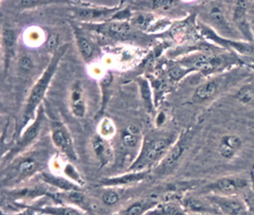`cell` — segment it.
<instances>
[{
	"instance_id": "4",
	"label": "cell",
	"mask_w": 254,
	"mask_h": 215,
	"mask_svg": "<svg viewBox=\"0 0 254 215\" xmlns=\"http://www.w3.org/2000/svg\"><path fill=\"white\" fill-rule=\"evenodd\" d=\"M203 25L212 29L217 35L225 39H242L232 21V12H228L223 2H206L201 7L200 13Z\"/></svg>"
},
{
	"instance_id": "3",
	"label": "cell",
	"mask_w": 254,
	"mask_h": 215,
	"mask_svg": "<svg viewBox=\"0 0 254 215\" xmlns=\"http://www.w3.org/2000/svg\"><path fill=\"white\" fill-rule=\"evenodd\" d=\"M48 160L45 149L25 151L2 168V185L10 186L21 183L41 170Z\"/></svg>"
},
{
	"instance_id": "13",
	"label": "cell",
	"mask_w": 254,
	"mask_h": 215,
	"mask_svg": "<svg viewBox=\"0 0 254 215\" xmlns=\"http://www.w3.org/2000/svg\"><path fill=\"white\" fill-rule=\"evenodd\" d=\"M249 2L238 1L232 7V21L241 38L249 43H254V35L248 17Z\"/></svg>"
},
{
	"instance_id": "23",
	"label": "cell",
	"mask_w": 254,
	"mask_h": 215,
	"mask_svg": "<svg viewBox=\"0 0 254 215\" xmlns=\"http://www.w3.org/2000/svg\"><path fill=\"white\" fill-rule=\"evenodd\" d=\"M70 110L76 117H83L85 114L86 106L80 82H75L72 85L70 93Z\"/></svg>"
},
{
	"instance_id": "38",
	"label": "cell",
	"mask_w": 254,
	"mask_h": 215,
	"mask_svg": "<svg viewBox=\"0 0 254 215\" xmlns=\"http://www.w3.org/2000/svg\"><path fill=\"white\" fill-rule=\"evenodd\" d=\"M18 215H32V210H26L25 212H23L21 214H18Z\"/></svg>"
},
{
	"instance_id": "30",
	"label": "cell",
	"mask_w": 254,
	"mask_h": 215,
	"mask_svg": "<svg viewBox=\"0 0 254 215\" xmlns=\"http://www.w3.org/2000/svg\"><path fill=\"white\" fill-rule=\"evenodd\" d=\"M235 99L243 104L254 102V84H246L235 93Z\"/></svg>"
},
{
	"instance_id": "29",
	"label": "cell",
	"mask_w": 254,
	"mask_h": 215,
	"mask_svg": "<svg viewBox=\"0 0 254 215\" xmlns=\"http://www.w3.org/2000/svg\"><path fill=\"white\" fill-rule=\"evenodd\" d=\"M115 133H116V127L114 122L110 118L104 117L99 121L98 127H97V134H99L101 137L105 139H109L113 137Z\"/></svg>"
},
{
	"instance_id": "8",
	"label": "cell",
	"mask_w": 254,
	"mask_h": 215,
	"mask_svg": "<svg viewBox=\"0 0 254 215\" xmlns=\"http://www.w3.org/2000/svg\"><path fill=\"white\" fill-rule=\"evenodd\" d=\"M122 3L113 7L104 6H94L89 3H76V6L71 8V13L73 17L82 22L91 23L93 21L105 20L109 21L111 18L121 9Z\"/></svg>"
},
{
	"instance_id": "31",
	"label": "cell",
	"mask_w": 254,
	"mask_h": 215,
	"mask_svg": "<svg viewBox=\"0 0 254 215\" xmlns=\"http://www.w3.org/2000/svg\"><path fill=\"white\" fill-rule=\"evenodd\" d=\"M191 73L192 71L186 68L185 66H183L182 64H175L173 65L169 71H168V74H169V77L174 80V81H179L181 80L182 78H184L187 74L189 73Z\"/></svg>"
},
{
	"instance_id": "24",
	"label": "cell",
	"mask_w": 254,
	"mask_h": 215,
	"mask_svg": "<svg viewBox=\"0 0 254 215\" xmlns=\"http://www.w3.org/2000/svg\"><path fill=\"white\" fill-rule=\"evenodd\" d=\"M141 132L138 127L134 125L126 126L121 131V142L127 148H134L142 143Z\"/></svg>"
},
{
	"instance_id": "26",
	"label": "cell",
	"mask_w": 254,
	"mask_h": 215,
	"mask_svg": "<svg viewBox=\"0 0 254 215\" xmlns=\"http://www.w3.org/2000/svg\"><path fill=\"white\" fill-rule=\"evenodd\" d=\"M138 85H139V90H140V95L144 104V107L147 110V112L151 113L154 110L155 107V102L153 101V94H152V89L151 86L145 78H139L138 79Z\"/></svg>"
},
{
	"instance_id": "28",
	"label": "cell",
	"mask_w": 254,
	"mask_h": 215,
	"mask_svg": "<svg viewBox=\"0 0 254 215\" xmlns=\"http://www.w3.org/2000/svg\"><path fill=\"white\" fill-rule=\"evenodd\" d=\"M36 210L46 215H86L71 206H45L39 209L36 208Z\"/></svg>"
},
{
	"instance_id": "32",
	"label": "cell",
	"mask_w": 254,
	"mask_h": 215,
	"mask_svg": "<svg viewBox=\"0 0 254 215\" xmlns=\"http://www.w3.org/2000/svg\"><path fill=\"white\" fill-rule=\"evenodd\" d=\"M18 69L21 74H29L34 69L33 59L29 55H23L18 60Z\"/></svg>"
},
{
	"instance_id": "33",
	"label": "cell",
	"mask_w": 254,
	"mask_h": 215,
	"mask_svg": "<svg viewBox=\"0 0 254 215\" xmlns=\"http://www.w3.org/2000/svg\"><path fill=\"white\" fill-rule=\"evenodd\" d=\"M64 172L66 176H68L70 178V180L72 182H74L75 184L82 185L83 184V179L81 178L80 174L76 171V169L74 168V166H72L70 163H67L64 168Z\"/></svg>"
},
{
	"instance_id": "36",
	"label": "cell",
	"mask_w": 254,
	"mask_h": 215,
	"mask_svg": "<svg viewBox=\"0 0 254 215\" xmlns=\"http://www.w3.org/2000/svg\"><path fill=\"white\" fill-rule=\"evenodd\" d=\"M119 198H120L119 194L116 191H114V190H106L101 195V199H102V201L106 205H113V204H115L119 200Z\"/></svg>"
},
{
	"instance_id": "25",
	"label": "cell",
	"mask_w": 254,
	"mask_h": 215,
	"mask_svg": "<svg viewBox=\"0 0 254 215\" xmlns=\"http://www.w3.org/2000/svg\"><path fill=\"white\" fill-rule=\"evenodd\" d=\"M41 175H42V178L45 180V182L61 189L62 191H68V190L79 188V186L77 184H75L71 180H67L64 177H59L54 174L46 173V172H42Z\"/></svg>"
},
{
	"instance_id": "15",
	"label": "cell",
	"mask_w": 254,
	"mask_h": 215,
	"mask_svg": "<svg viewBox=\"0 0 254 215\" xmlns=\"http://www.w3.org/2000/svg\"><path fill=\"white\" fill-rule=\"evenodd\" d=\"M182 204L190 215H220L214 205L204 195L202 197H187L182 201Z\"/></svg>"
},
{
	"instance_id": "17",
	"label": "cell",
	"mask_w": 254,
	"mask_h": 215,
	"mask_svg": "<svg viewBox=\"0 0 254 215\" xmlns=\"http://www.w3.org/2000/svg\"><path fill=\"white\" fill-rule=\"evenodd\" d=\"M242 145L243 141L239 135L233 133L224 134L217 143V151L222 158L232 159L241 150Z\"/></svg>"
},
{
	"instance_id": "20",
	"label": "cell",
	"mask_w": 254,
	"mask_h": 215,
	"mask_svg": "<svg viewBox=\"0 0 254 215\" xmlns=\"http://www.w3.org/2000/svg\"><path fill=\"white\" fill-rule=\"evenodd\" d=\"M160 200L156 197H145L139 199L114 215H146L150 210L159 204Z\"/></svg>"
},
{
	"instance_id": "9",
	"label": "cell",
	"mask_w": 254,
	"mask_h": 215,
	"mask_svg": "<svg viewBox=\"0 0 254 215\" xmlns=\"http://www.w3.org/2000/svg\"><path fill=\"white\" fill-rule=\"evenodd\" d=\"M51 139L54 145L67 158L76 160V152L73 145V140L66 125L60 121L54 120L50 125Z\"/></svg>"
},
{
	"instance_id": "21",
	"label": "cell",
	"mask_w": 254,
	"mask_h": 215,
	"mask_svg": "<svg viewBox=\"0 0 254 215\" xmlns=\"http://www.w3.org/2000/svg\"><path fill=\"white\" fill-rule=\"evenodd\" d=\"M91 147L100 166H104L106 163L109 162L112 155V150L107 142V139L101 137L99 134L96 133L92 137Z\"/></svg>"
},
{
	"instance_id": "18",
	"label": "cell",
	"mask_w": 254,
	"mask_h": 215,
	"mask_svg": "<svg viewBox=\"0 0 254 215\" xmlns=\"http://www.w3.org/2000/svg\"><path fill=\"white\" fill-rule=\"evenodd\" d=\"M149 171H128L125 174L112 176V177H105L98 181L99 185L102 186H123V185H130L134 183H138L141 180H144Z\"/></svg>"
},
{
	"instance_id": "12",
	"label": "cell",
	"mask_w": 254,
	"mask_h": 215,
	"mask_svg": "<svg viewBox=\"0 0 254 215\" xmlns=\"http://www.w3.org/2000/svg\"><path fill=\"white\" fill-rule=\"evenodd\" d=\"M217 209L220 215H247V205L244 199L236 196L217 194L204 195Z\"/></svg>"
},
{
	"instance_id": "34",
	"label": "cell",
	"mask_w": 254,
	"mask_h": 215,
	"mask_svg": "<svg viewBox=\"0 0 254 215\" xmlns=\"http://www.w3.org/2000/svg\"><path fill=\"white\" fill-rule=\"evenodd\" d=\"M178 2L175 1H151L147 2V5L149 8H152L154 10H161V11H168L173 9L174 6H176Z\"/></svg>"
},
{
	"instance_id": "37",
	"label": "cell",
	"mask_w": 254,
	"mask_h": 215,
	"mask_svg": "<svg viewBox=\"0 0 254 215\" xmlns=\"http://www.w3.org/2000/svg\"><path fill=\"white\" fill-rule=\"evenodd\" d=\"M41 34L42 32L41 31H34L33 29H31V31H29L27 33V38H26V41H31V45H32V42L33 43H41Z\"/></svg>"
},
{
	"instance_id": "1",
	"label": "cell",
	"mask_w": 254,
	"mask_h": 215,
	"mask_svg": "<svg viewBox=\"0 0 254 215\" xmlns=\"http://www.w3.org/2000/svg\"><path fill=\"white\" fill-rule=\"evenodd\" d=\"M67 48H68V44H64L59 47L57 51L54 52L49 65L47 66V68L45 69L41 77L37 80V82L33 86L21 115V119H20L21 132L24 130V128L27 127V125H29L32 122V119L36 117L39 107L41 106L46 96V93L50 87L52 79L57 72V69L60 65L62 58L64 56L65 52L67 51Z\"/></svg>"
},
{
	"instance_id": "14",
	"label": "cell",
	"mask_w": 254,
	"mask_h": 215,
	"mask_svg": "<svg viewBox=\"0 0 254 215\" xmlns=\"http://www.w3.org/2000/svg\"><path fill=\"white\" fill-rule=\"evenodd\" d=\"M223 81V79L218 77L205 81L194 90L191 97V102L194 104H203L213 99L222 88Z\"/></svg>"
},
{
	"instance_id": "16",
	"label": "cell",
	"mask_w": 254,
	"mask_h": 215,
	"mask_svg": "<svg viewBox=\"0 0 254 215\" xmlns=\"http://www.w3.org/2000/svg\"><path fill=\"white\" fill-rule=\"evenodd\" d=\"M73 30V35L75 39V43L78 49V52L86 63L93 60L97 54V48L95 47L94 43L91 41V39L84 33V31L79 28V26L71 25Z\"/></svg>"
},
{
	"instance_id": "39",
	"label": "cell",
	"mask_w": 254,
	"mask_h": 215,
	"mask_svg": "<svg viewBox=\"0 0 254 215\" xmlns=\"http://www.w3.org/2000/svg\"><path fill=\"white\" fill-rule=\"evenodd\" d=\"M251 68H252V69H253V70H254V66H251Z\"/></svg>"
},
{
	"instance_id": "19",
	"label": "cell",
	"mask_w": 254,
	"mask_h": 215,
	"mask_svg": "<svg viewBox=\"0 0 254 215\" xmlns=\"http://www.w3.org/2000/svg\"><path fill=\"white\" fill-rule=\"evenodd\" d=\"M17 46V35L10 27H3L2 29V47L4 57V73L6 74L13 59Z\"/></svg>"
},
{
	"instance_id": "22",
	"label": "cell",
	"mask_w": 254,
	"mask_h": 215,
	"mask_svg": "<svg viewBox=\"0 0 254 215\" xmlns=\"http://www.w3.org/2000/svg\"><path fill=\"white\" fill-rule=\"evenodd\" d=\"M146 215H190L183 206L182 202L176 200H168L159 202Z\"/></svg>"
},
{
	"instance_id": "7",
	"label": "cell",
	"mask_w": 254,
	"mask_h": 215,
	"mask_svg": "<svg viewBox=\"0 0 254 215\" xmlns=\"http://www.w3.org/2000/svg\"><path fill=\"white\" fill-rule=\"evenodd\" d=\"M249 188V181L243 176H223L202 186L200 189L205 194H217L225 196H236Z\"/></svg>"
},
{
	"instance_id": "5",
	"label": "cell",
	"mask_w": 254,
	"mask_h": 215,
	"mask_svg": "<svg viewBox=\"0 0 254 215\" xmlns=\"http://www.w3.org/2000/svg\"><path fill=\"white\" fill-rule=\"evenodd\" d=\"M194 134L195 127H189L177 137V140L171 146L165 157L155 167L154 172L157 176L166 175L174 170V168L181 161V159L184 157L189 147L190 146Z\"/></svg>"
},
{
	"instance_id": "2",
	"label": "cell",
	"mask_w": 254,
	"mask_h": 215,
	"mask_svg": "<svg viewBox=\"0 0 254 215\" xmlns=\"http://www.w3.org/2000/svg\"><path fill=\"white\" fill-rule=\"evenodd\" d=\"M176 140L173 132L152 133L145 136L138 155L127 171H149L151 167L161 162Z\"/></svg>"
},
{
	"instance_id": "27",
	"label": "cell",
	"mask_w": 254,
	"mask_h": 215,
	"mask_svg": "<svg viewBox=\"0 0 254 215\" xmlns=\"http://www.w3.org/2000/svg\"><path fill=\"white\" fill-rule=\"evenodd\" d=\"M58 196L60 197V199H63L67 203L77 205L78 207L81 208L88 206V201L84 194L79 190V188L68 191H63L61 193H58Z\"/></svg>"
},
{
	"instance_id": "10",
	"label": "cell",
	"mask_w": 254,
	"mask_h": 215,
	"mask_svg": "<svg viewBox=\"0 0 254 215\" xmlns=\"http://www.w3.org/2000/svg\"><path fill=\"white\" fill-rule=\"evenodd\" d=\"M199 32L203 37L208 40H212L219 46L228 49L229 52H235L243 56L247 57H254V43H249L242 40H232V39H225L217 35L212 29L209 27L201 24L199 27Z\"/></svg>"
},
{
	"instance_id": "35",
	"label": "cell",
	"mask_w": 254,
	"mask_h": 215,
	"mask_svg": "<svg viewBox=\"0 0 254 215\" xmlns=\"http://www.w3.org/2000/svg\"><path fill=\"white\" fill-rule=\"evenodd\" d=\"M52 3L53 2H47V1H35V0L24 1V0H22V1L16 2V6L19 9H32V8H37V7H41L44 5H49Z\"/></svg>"
},
{
	"instance_id": "11",
	"label": "cell",
	"mask_w": 254,
	"mask_h": 215,
	"mask_svg": "<svg viewBox=\"0 0 254 215\" xmlns=\"http://www.w3.org/2000/svg\"><path fill=\"white\" fill-rule=\"evenodd\" d=\"M86 28L116 40H128L133 35L132 24L129 21L110 20L103 23H86Z\"/></svg>"
},
{
	"instance_id": "6",
	"label": "cell",
	"mask_w": 254,
	"mask_h": 215,
	"mask_svg": "<svg viewBox=\"0 0 254 215\" xmlns=\"http://www.w3.org/2000/svg\"><path fill=\"white\" fill-rule=\"evenodd\" d=\"M44 120H45L44 110H43V108L40 107V108L37 111L36 117L33 119V121L29 125H27L25 130H23L20 133L16 142L13 143L12 146L3 155V157H2L3 165H6L10 161H12L15 157H17L21 153L27 151V149L38 138V136L43 128Z\"/></svg>"
}]
</instances>
